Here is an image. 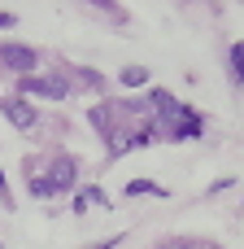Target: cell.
<instances>
[{
	"instance_id": "obj_6",
	"label": "cell",
	"mask_w": 244,
	"mask_h": 249,
	"mask_svg": "<svg viewBox=\"0 0 244 249\" xmlns=\"http://www.w3.org/2000/svg\"><path fill=\"white\" fill-rule=\"evenodd\" d=\"M122 83H127V88L148 83V66H127V70H122Z\"/></svg>"
},
{
	"instance_id": "obj_10",
	"label": "cell",
	"mask_w": 244,
	"mask_h": 249,
	"mask_svg": "<svg viewBox=\"0 0 244 249\" xmlns=\"http://www.w3.org/2000/svg\"><path fill=\"white\" fill-rule=\"evenodd\" d=\"M31 197H48V184H44V175H35V179H31Z\"/></svg>"
},
{
	"instance_id": "obj_12",
	"label": "cell",
	"mask_w": 244,
	"mask_h": 249,
	"mask_svg": "<svg viewBox=\"0 0 244 249\" xmlns=\"http://www.w3.org/2000/svg\"><path fill=\"white\" fill-rule=\"evenodd\" d=\"M0 193H4V201H9V188H4V171H0Z\"/></svg>"
},
{
	"instance_id": "obj_7",
	"label": "cell",
	"mask_w": 244,
	"mask_h": 249,
	"mask_svg": "<svg viewBox=\"0 0 244 249\" xmlns=\"http://www.w3.org/2000/svg\"><path fill=\"white\" fill-rule=\"evenodd\" d=\"M70 79H74V83H79V88H100V83H105V79H100V74H96V70H74V74H70Z\"/></svg>"
},
{
	"instance_id": "obj_1",
	"label": "cell",
	"mask_w": 244,
	"mask_h": 249,
	"mask_svg": "<svg viewBox=\"0 0 244 249\" xmlns=\"http://www.w3.org/2000/svg\"><path fill=\"white\" fill-rule=\"evenodd\" d=\"M22 96H44V101H65L70 96V83L65 79H57V74H26L22 79Z\"/></svg>"
},
{
	"instance_id": "obj_5",
	"label": "cell",
	"mask_w": 244,
	"mask_h": 249,
	"mask_svg": "<svg viewBox=\"0 0 244 249\" xmlns=\"http://www.w3.org/2000/svg\"><path fill=\"white\" fill-rule=\"evenodd\" d=\"M231 79H236V83H244V39H236V44H231Z\"/></svg>"
},
{
	"instance_id": "obj_8",
	"label": "cell",
	"mask_w": 244,
	"mask_h": 249,
	"mask_svg": "<svg viewBox=\"0 0 244 249\" xmlns=\"http://www.w3.org/2000/svg\"><path fill=\"white\" fill-rule=\"evenodd\" d=\"M140 193H157V197H162L157 184H148V179H131V184H127V197H140Z\"/></svg>"
},
{
	"instance_id": "obj_9",
	"label": "cell",
	"mask_w": 244,
	"mask_h": 249,
	"mask_svg": "<svg viewBox=\"0 0 244 249\" xmlns=\"http://www.w3.org/2000/svg\"><path fill=\"white\" fill-rule=\"evenodd\" d=\"M87 201H96V206H100V201H105V193H100V188H87L83 197H74V210H87Z\"/></svg>"
},
{
	"instance_id": "obj_3",
	"label": "cell",
	"mask_w": 244,
	"mask_h": 249,
	"mask_svg": "<svg viewBox=\"0 0 244 249\" xmlns=\"http://www.w3.org/2000/svg\"><path fill=\"white\" fill-rule=\"evenodd\" d=\"M0 114H4V118H9L17 131L35 127V118H39V114H35V105H31L26 96H0Z\"/></svg>"
},
{
	"instance_id": "obj_4",
	"label": "cell",
	"mask_w": 244,
	"mask_h": 249,
	"mask_svg": "<svg viewBox=\"0 0 244 249\" xmlns=\"http://www.w3.org/2000/svg\"><path fill=\"white\" fill-rule=\"evenodd\" d=\"M44 184H48V193H65V188L74 184V162L61 158V162L52 166V175H44Z\"/></svg>"
},
{
	"instance_id": "obj_11",
	"label": "cell",
	"mask_w": 244,
	"mask_h": 249,
	"mask_svg": "<svg viewBox=\"0 0 244 249\" xmlns=\"http://www.w3.org/2000/svg\"><path fill=\"white\" fill-rule=\"evenodd\" d=\"M13 22H17L13 13H0V31H4V26H13Z\"/></svg>"
},
{
	"instance_id": "obj_2",
	"label": "cell",
	"mask_w": 244,
	"mask_h": 249,
	"mask_svg": "<svg viewBox=\"0 0 244 249\" xmlns=\"http://www.w3.org/2000/svg\"><path fill=\"white\" fill-rule=\"evenodd\" d=\"M0 61H4L13 74H22V79H26V74L39 66V53H35V48H26V44H0Z\"/></svg>"
}]
</instances>
